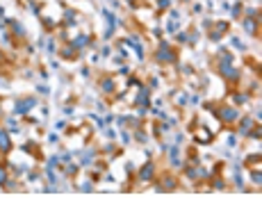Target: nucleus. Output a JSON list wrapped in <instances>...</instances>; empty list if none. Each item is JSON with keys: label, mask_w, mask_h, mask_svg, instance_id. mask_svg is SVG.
<instances>
[{"label": "nucleus", "mask_w": 262, "mask_h": 205, "mask_svg": "<svg viewBox=\"0 0 262 205\" xmlns=\"http://www.w3.org/2000/svg\"><path fill=\"white\" fill-rule=\"evenodd\" d=\"M32 105H34L32 98H30V100H23V103L16 105V112H18V114H25V112H27V107H32Z\"/></svg>", "instance_id": "obj_1"}, {"label": "nucleus", "mask_w": 262, "mask_h": 205, "mask_svg": "<svg viewBox=\"0 0 262 205\" xmlns=\"http://www.w3.org/2000/svg\"><path fill=\"white\" fill-rule=\"evenodd\" d=\"M221 116H223V119H235V116H237V112H235V109H230V107H226V109H221Z\"/></svg>", "instance_id": "obj_2"}, {"label": "nucleus", "mask_w": 262, "mask_h": 205, "mask_svg": "<svg viewBox=\"0 0 262 205\" xmlns=\"http://www.w3.org/2000/svg\"><path fill=\"white\" fill-rule=\"evenodd\" d=\"M0 148H2V150L9 148V139H7V134H5V132H0Z\"/></svg>", "instance_id": "obj_3"}, {"label": "nucleus", "mask_w": 262, "mask_h": 205, "mask_svg": "<svg viewBox=\"0 0 262 205\" xmlns=\"http://www.w3.org/2000/svg\"><path fill=\"white\" fill-rule=\"evenodd\" d=\"M160 59H173V55H171V50H166V48H162V50H160Z\"/></svg>", "instance_id": "obj_4"}, {"label": "nucleus", "mask_w": 262, "mask_h": 205, "mask_svg": "<svg viewBox=\"0 0 262 205\" xmlns=\"http://www.w3.org/2000/svg\"><path fill=\"white\" fill-rule=\"evenodd\" d=\"M199 139H203V141H210V132H199Z\"/></svg>", "instance_id": "obj_5"}, {"label": "nucleus", "mask_w": 262, "mask_h": 205, "mask_svg": "<svg viewBox=\"0 0 262 205\" xmlns=\"http://www.w3.org/2000/svg\"><path fill=\"white\" fill-rule=\"evenodd\" d=\"M150 171H153V169H150V166H146V169L141 171V178H148V175H150Z\"/></svg>", "instance_id": "obj_6"}]
</instances>
